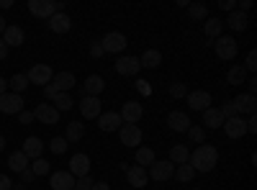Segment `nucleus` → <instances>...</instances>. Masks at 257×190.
<instances>
[{"mask_svg":"<svg viewBox=\"0 0 257 190\" xmlns=\"http://www.w3.org/2000/svg\"><path fill=\"white\" fill-rule=\"evenodd\" d=\"M219 8L231 13V11H237V0H219Z\"/></svg>","mask_w":257,"mask_h":190,"instance_id":"nucleus-47","label":"nucleus"},{"mask_svg":"<svg viewBox=\"0 0 257 190\" xmlns=\"http://www.w3.org/2000/svg\"><path fill=\"white\" fill-rule=\"evenodd\" d=\"M6 57H8V47H6V41L0 39V62H3Z\"/></svg>","mask_w":257,"mask_h":190,"instance_id":"nucleus-52","label":"nucleus"},{"mask_svg":"<svg viewBox=\"0 0 257 190\" xmlns=\"http://www.w3.org/2000/svg\"><path fill=\"white\" fill-rule=\"evenodd\" d=\"M247 24H249V18H247L244 13H239V11H231V13L226 16V21H224V26H229L231 31H244Z\"/></svg>","mask_w":257,"mask_h":190,"instance_id":"nucleus-28","label":"nucleus"},{"mask_svg":"<svg viewBox=\"0 0 257 190\" xmlns=\"http://www.w3.org/2000/svg\"><path fill=\"white\" fill-rule=\"evenodd\" d=\"M147 175H149V180H155V182H165V180H173V175H175V164L170 162V159H155L152 164L147 167Z\"/></svg>","mask_w":257,"mask_h":190,"instance_id":"nucleus-2","label":"nucleus"},{"mask_svg":"<svg viewBox=\"0 0 257 190\" xmlns=\"http://www.w3.org/2000/svg\"><path fill=\"white\" fill-rule=\"evenodd\" d=\"M82 90L85 95H93V98H100V93L105 90V80L100 75H90L88 80L82 82Z\"/></svg>","mask_w":257,"mask_h":190,"instance_id":"nucleus-24","label":"nucleus"},{"mask_svg":"<svg viewBox=\"0 0 257 190\" xmlns=\"http://www.w3.org/2000/svg\"><path fill=\"white\" fill-rule=\"evenodd\" d=\"M219 111H221L224 121H229V118H234V116H239V113H237V108H234V103H231V100H229V103H224Z\"/></svg>","mask_w":257,"mask_h":190,"instance_id":"nucleus-43","label":"nucleus"},{"mask_svg":"<svg viewBox=\"0 0 257 190\" xmlns=\"http://www.w3.org/2000/svg\"><path fill=\"white\" fill-rule=\"evenodd\" d=\"M188 164L196 172H211L213 167L219 164V149L211 144H201V146H196V152H190Z\"/></svg>","mask_w":257,"mask_h":190,"instance_id":"nucleus-1","label":"nucleus"},{"mask_svg":"<svg viewBox=\"0 0 257 190\" xmlns=\"http://www.w3.org/2000/svg\"><path fill=\"white\" fill-rule=\"evenodd\" d=\"M54 108L59 111V113H64V111H70L72 105H75V100H72V95L70 93H57V98H54Z\"/></svg>","mask_w":257,"mask_h":190,"instance_id":"nucleus-36","label":"nucleus"},{"mask_svg":"<svg viewBox=\"0 0 257 190\" xmlns=\"http://www.w3.org/2000/svg\"><path fill=\"white\" fill-rule=\"evenodd\" d=\"M52 85L57 88V93H70L77 85V80L72 72H57V77H52Z\"/></svg>","mask_w":257,"mask_h":190,"instance_id":"nucleus-22","label":"nucleus"},{"mask_svg":"<svg viewBox=\"0 0 257 190\" xmlns=\"http://www.w3.org/2000/svg\"><path fill=\"white\" fill-rule=\"evenodd\" d=\"M170 95H173V98H185L188 95L185 82H173V85H170Z\"/></svg>","mask_w":257,"mask_h":190,"instance_id":"nucleus-42","label":"nucleus"},{"mask_svg":"<svg viewBox=\"0 0 257 190\" xmlns=\"http://www.w3.org/2000/svg\"><path fill=\"white\" fill-rule=\"evenodd\" d=\"M142 70V65H139V57H118V62H116V72L118 75H123V77H134L137 72Z\"/></svg>","mask_w":257,"mask_h":190,"instance_id":"nucleus-16","label":"nucleus"},{"mask_svg":"<svg viewBox=\"0 0 257 190\" xmlns=\"http://www.w3.org/2000/svg\"><path fill=\"white\" fill-rule=\"evenodd\" d=\"M211 47L216 49L219 59H224V62L234 59V57H237V52H239V47H237V39H234V36H226V34H221V36H219L216 41H213Z\"/></svg>","mask_w":257,"mask_h":190,"instance_id":"nucleus-3","label":"nucleus"},{"mask_svg":"<svg viewBox=\"0 0 257 190\" xmlns=\"http://www.w3.org/2000/svg\"><path fill=\"white\" fill-rule=\"evenodd\" d=\"M139 65L147 67V70H157L162 65V52L160 49H147L142 57H139Z\"/></svg>","mask_w":257,"mask_h":190,"instance_id":"nucleus-26","label":"nucleus"},{"mask_svg":"<svg viewBox=\"0 0 257 190\" xmlns=\"http://www.w3.org/2000/svg\"><path fill=\"white\" fill-rule=\"evenodd\" d=\"M167 126H170V131H178V134H188L190 129V116L183 113V111H173V113H167Z\"/></svg>","mask_w":257,"mask_h":190,"instance_id":"nucleus-14","label":"nucleus"},{"mask_svg":"<svg viewBox=\"0 0 257 190\" xmlns=\"http://www.w3.org/2000/svg\"><path fill=\"white\" fill-rule=\"evenodd\" d=\"M18 121L24 123V126H29V123L34 121V111H21V113H18Z\"/></svg>","mask_w":257,"mask_h":190,"instance_id":"nucleus-48","label":"nucleus"},{"mask_svg":"<svg viewBox=\"0 0 257 190\" xmlns=\"http://www.w3.org/2000/svg\"><path fill=\"white\" fill-rule=\"evenodd\" d=\"M242 67H244L247 72H254V70H257V52H254V49H252V52L247 54V62H244Z\"/></svg>","mask_w":257,"mask_h":190,"instance_id":"nucleus-44","label":"nucleus"},{"mask_svg":"<svg viewBox=\"0 0 257 190\" xmlns=\"http://www.w3.org/2000/svg\"><path fill=\"white\" fill-rule=\"evenodd\" d=\"M100 44H103V52L105 54H121L128 44V39L121 34V31H111V34H105L100 39Z\"/></svg>","mask_w":257,"mask_h":190,"instance_id":"nucleus-5","label":"nucleus"},{"mask_svg":"<svg viewBox=\"0 0 257 190\" xmlns=\"http://www.w3.org/2000/svg\"><path fill=\"white\" fill-rule=\"evenodd\" d=\"M254 82H257V80H247V85H249V95H254V88H257Z\"/></svg>","mask_w":257,"mask_h":190,"instance_id":"nucleus-56","label":"nucleus"},{"mask_svg":"<svg viewBox=\"0 0 257 190\" xmlns=\"http://www.w3.org/2000/svg\"><path fill=\"white\" fill-rule=\"evenodd\" d=\"M185 100H188V108L190 111L203 113V111L211 108V93H206V90H188Z\"/></svg>","mask_w":257,"mask_h":190,"instance_id":"nucleus-6","label":"nucleus"},{"mask_svg":"<svg viewBox=\"0 0 257 190\" xmlns=\"http://www.w3.org/2000/svg\"><path fill=\"white\" fill-rule=\"evenodd\" d=\"M8 88H11V93H16V95H21L26 88H29V77H26V72H18V75H13L11 80H8Z\"/></svg>","mask_w":257,"mask_h":190,"instance_id":"nucleus-31","label":"nucleus"},{"mask_svg":"<svg viewBox=\"0 0 257 190\" xmlns=\"http://www.w3.org/2000/svg\"><path fill=\"white\" fill-rule=\"evenodd\" d=\"M3 93H8V80L0 77V95H3Z\"/></svg>","mask_w":257,"mask_h":190,"instance_id":"nucleus-55","label":"nucleus"},{"mask_svg":"<svg viewBox=\"0 0 257 190\" xmlns=\"http://www.w3.org/2000/svg\"><path fill=\"white\" fill-rule=\"evenodd\" d=\"M231 103H234V108H237V113H239V116H244V113L254 116V111H257V100H254V95H249V93L237 95Z\"/></svg>","mask_w":257,"mask_h":190,"instance_id":"nucleus-19","label":"nucleus"},{"mask_svg":"<svg viewBox=\"0 0 257 190\" xmlns=\"http://www.w3.org/2000/svg\"><path fill=\"white\" fill-rule=\"evenodd\" d=\"M82 136H85V123H77V121L67 123V134H64L67 144H75V141H80Z\"/></svg>","mask_w":257,"mask_h":190,"instance_id":"nucleus-33","label":"nucleus"},{"mask_svg":"<svg viewBox=\"0 0 257 190\" xmlns=\"http://www.w3.org/2000/svg\"><path fill=\"white\" fill-rule=\"evenodd\" d=\"M34 118L41 121L44 126H54V123H59V111L54 108L52 103H39L34 108Z\"/></svg>","mask_w":257,"mask_h":190,"instance_id":"nucleus-8","label":"nucleus"},{"mask_svg":"<svg viewBox=\"0 0 257 190\" xmlns=\"http://www.w3.org/2000/svg\"><path fill=\"white\" fill-rule=\"evenodd\" d=\"M77 105H80L82 118H88V121H93V118H98V116L103 113V103H100V98H93V95H85Z\"/></svg>","mask_w":257,"mask_h":190,"instance_id":"nucleus-9","label":"nucleus"},{"mask_svg":"<svg viewBox=\"0 0 257 190\" xmlns=\"http://www.w3.org/2000/svg\"><path fill=\"white\" fill-rule=\"evenodd\" d=\"M118 116H121L123 123H139L142 116H144V108H142V103H139V100H126V103L121 105Z\"/></svg>","mask_w":257,"mask_h":190,"instance_id":"nucleus-7","label":"nucleus"},{"mask_svg":"<svg viewBox=\"0 0 257 190\" xmlns=\"http://www.w3.org/2000/svg\"><path fill=\"white\" fill-rule=\"evenodd\" d=\"M247 134H257V118L254 116L247 118Z\"/></svg>","mask_w":257,"mask_h":190,"instance_id":"nucleus-50","label":"nucleus"},{"mask_svg":"<svg viewBox=\"0 0 257 190\" xmlns=\"http://www.w3.org/2000/svg\"><path fill=\"white\" fill-rule=\"evenodd\" d=\"M103 54H105V52H103V44H100V41L95 39L93 44H90V57H93V59H100Z\"/></svg>","mask_w":257,"mask_h":190,"instance_id":"nucleus-46","label":"nucleus"},{"mask_svg":"<svg viewBox=\"0 0 257 190\" xmlns=\"http://www.w3.org/2000/svg\"><path fill=\"white\" fill-rule=\"evenodd\" d=\"M49 29H52L54 34H67V31L72 29V18H70L67 13H54V16L49 18Z\"/></svg>","mask_w":257,"mask_h":190,"instance_id":"nucleus-25","label":"nucleus"},{"mask_svg":"<svg viewBox=\"0 0 257 190\" xmlns=\"http://www.w3.org/2000/svg\"><path fill=\"white\" fill-rule=\"evenodd\" d=\"M3 149H6V136L0 134V152H3Z\"/></svg>","mask_w":257,"mask_h":190,"instance_id":"nucleus-59","label":"nucleus"},{"mask_svg":"<svg viewBox=\"0 0 257 190\" xmlns=\"http://www.w3.org/2000/svg\"><path fill=\"white\" fill-rule=\"evenodd\" d=\"M95 182H93V177L90 175H85V177H77V182H75V187L77 190H90Z\"/></svg>","mask_w":257,"mask_h":190,"instance_id":"nucleus-45","label":"nucleus"},{"mask_svg":"<svg viewBox=\"0 0 257 190\" xmlns=\"http://www.w3.org/2000/svg\"><path fill=\"white\" fill-rule=\"evenodd\" d=\"M29 11L36 18H52L54 16V0H29Z\"/></svg>","mask_w":257,"mask_h":190,"instance_id":"nucleus-20","label":"nucleus"},{"mask_svg":"<svg viewBox=\"0 0 257 190\" xmlns=\"http://www.w3.org/2000/svg\"><path fill=\"white\" fill-rule=\"evenodd\" d=\"M221 126H224V116L219 108L211 105L208 111H203V129H221Z\"/></svg>","mask_w":257,"mask_h":190,"instance_id":"nucleus-27","label":"nucleus"},{"mask_svg":"<svg viewBox=\"0 0 257 190\" xmlns=\"http://www.w3.org/2000/svg\"><path fill=\"white\" fill-rule=\"evenodd\" d=\"M26 77H29V85H31V82H34V85H49L52 77H54V72H52L49 65H34V67L26 72Z\"/></svg>","mask_w":257,"mask_h":190,"instance_id":"nucleus-12","label":"nucleus"},{"mask_svg":"<svg viewBox=\"0 0 257 190\" xmlns=\"http://www.w3.org/2000/svg\"><path fill=\"white\" fill-rule=\"evenodd\" d=\"M29 170L34 172V177H41V175H49V172H52V164H49L47 159L39 157V159H34V162L29 164Z\"/></svg>","mask_w":257,"mask_h":190,"instance_id":"nucleus-38","label":"nucleus"},{"mask_svg":"<svg viewBox=\"0 0 257 190\" xmlns=\"http://www.w3.org/2000/svg\"><path fill=\"white\" fill-rule=\"evenodd\" d=\"M75 180L77 177H85V175H90V157L88 154H82V152H77V154H72V159H70V170H67Z\"/></svg>","mask_w":257,"mask_h":190,"instance_id":"nucleus-10","label":"nucleus"},{"mask_svg":"<svg viewBox=\"0 0 257 190\" xmlns=\"http://www.w3.org/2000/svg\"><path fill=\"white\" fill-rule=\"evenodd\" d=\"M72 190H77V187H72Z\"/></svg>","mask_w":257,"mask_h":190,"instance_id":"nucleus-60","label":"nucleus"},{"mask_svg":"<svg viewBox=\"0 0 257 190\" xmlns=\"http://www.w3.org/2000/svg\"><path fill=\"white\" fill-rule=\"evenodd\" d=\"M67 139H64V136H54L52 141H49V149H52V154H64V152H67Z\"/></svg>","mask_w":257,"mask_h":190,"instance_id":"nucleus-41","label":"nucleus"},{"mask_svg":"<svg viewBox=\"0 0 257 190\" xmlns=\"http://www.w3.org/2000/svg\"><path fill=\"white\" fill-rule=\"evenodd\" d=\"M44 98H49V100L57 98V88L52 85V82H49V85H44Z\"/></svg>","mask_w":257,"mask_h":190,"instance_id":"nucleus-49","label":"nucleus"},{"mask_svg":"<svg viewBox=\"0 0 257 190\" xmlns=\"http://www.w3.org/2000/svg\"><path fill=\"white\" fill-rule=\"evenodd\" d=\"M21 152L29 157V162H34V159L41 157V152H44V141H41L39 136H29V139L24 141V149H21Z\"/></svg>","mask_w":257,"mask_h":190,"instance_id":"nucleus-23","label":"nucleus"},{"mask_svg":"<svg viewBox=\"0 0 257 190\" xmlns=\"http://www.w3.org/2000/svg\"><path fill=\"white\" fill-rule=\"evenodd\" d=\"M226 80H229V85H242V82H247V70L242 65H234V67H229Z\"/></svg>","mask_w":257,"mask_h":190,"instance_id":"nucleus-34","label":"nucleus"},{"mask_svg":"<svg viewBox=\"0 0 257 190\" xmlns=\"http://www.w3.org/2000/svg\"><path fill=\"white\" fill-rule=\"evenodd\" d=\"M134 162H137L139 167H144V170H147V167L155 162V152L149 149V146H139L137 154H134Z\"/></svg>","mask_w":257,"mask_h":190,"instance_id":"nucleus-35","label":"nucleus"},{"mask_svg":"<svg viewBox=\"0 0 257 190\" xmlns=\"http://www.w3.org/2000/svg\"><path fill=\"white\" fill-rule=\"evenodd\" d=\"M178 182H190L193 177H196V170H193L190 164H178L175 167V175H173Z\"/></svg>","mask_w":257,"mask_h":190,"instance_id":"nucleus-39","label":"nucleus"},{"mask_svg":"<svg viewBox=\"0 0 257 190\" xmlns=\"http://www.w3.org/2000/svg\"><path fill=\"white\" fill-rule=\"evenodd\" d=\"M75 182H77V180H75L67 170H59V172H52V175H49V185H52V190H72Z\"/></svg>","mask_w":257,"mask_h":190,"instance_id":"nucleus-17","label":"nucleus"},{"mask_svg":"<svg viewBox=\"0 0 257 190\" xmlns=\"http://www.w3.org/2000/svg\"><path fill=\"white\" fill-rule=\"evenodd\" d=\"M188 157H190V152H188V146H183V144H175L173 149H170V162H173L175 167L178 164H188Z\"/></svg>","mask_w":257,"mask_h":190,"instance_id":"nucleus-32","label":"nucleus"},{"mask_svg":"<svg viewBox=\"0 0 257 190\" xmlns=\"http://www.w3.org/2000/svg\"><path fill=\"white\" fill-rule=\"evenodd\" d=\"M90 190H111V185H108V182H95Z\"/></svg>","mask_w":257,"mask_h":190,"instance_id":"nucleus-54","label":"nucleus"},{"mask_svg":"<svg viewBox=\"0 0 257 190\" xmlns=\"http://www.w3.org/2000/svg\"><path fill=\"white\" fill-rule=\"evenodd\" d=\"M0 39L6 41L8 49H11V47H21V44L26 41V31L13 24V26H6V31H3V36H0Z\"/></svg>","mask_w":257,"mask_h":190,"instance_id":"nucleus-18","label":"nucleus"},{"mask_svg":"<svg viewBox=\"0 0 257 190\" xmlns=\"http://www.w3.org/2000/svg\"><path fill=\"white\" fill-rule=\"evenodd\" d=\"M126 180H128V185H132V187H144V185L149 182V175H147L144 167H139V164H128Z\"/></svg>","mask_w":257,"mask_h":190,"instance_id":"nucleus-21","label":"nucleus"},{"mask_svg":"<svg viewBox=\"0 0 257 190\" xmlns=\"http://www.w3.org/2000/svg\"><path fill=\"white\" fill-rule=\"evenodd\" d=\"M8 167H11V170L13 172H24V170H29V157L24 154V152H13L11 157H8Z\"/></svg>","mask_w":257,"mask_h":190,"instance_id":"nucleus-30","label":"nucleus"},{"mask_svg":"<svg viewBox=\"0 0 257 190\" xmlns=\"http://www.w3.org/2000/svg\"><path fill=\"white\" fill-rule=\"evenodd\" d=\"M11 185H13V182H11L8 175H0V190H13Z\"/></svg>","mask_w":257,"mask_h":190,"instance_id":"nucleus-51","label":"nucleus"},{"mask_svg":"<svg viewBox=\"0 0 257 190\" xmlns=\"http://www.w3.org/2000/svg\"><path fill=\"white\" fill-rule=\"evenodd\" d=\"M188 139L201 146L206 141V129H203V126H190V129H188Z\"/></svg>","mask_w":257,"mask_h":190,"instance_id":"nucleus-40","label":"nucleus"},{"mask_svg":"<svg viewBox=\"0 0 257 190\" xmlns=\"http://www.w3.org/2000/svg\"><path fill=\"white\" fill-rule=\"evenodd\" d=\"M188 16L193 21H206L208 18V6H203V3H188Z\"/></svg>","mask_w":257,"mask_h":190,"instance_id":"nucleus-37","label":"nucleus"},{"mask_svg":"<svg viewBox=\"0 0 257 190\" xmlns=\"http://www.w3.org/2000/svg\"><path fill=\"white\" fill-rule=\"evenodd\" d=\"M121 126H123V121H121L118 111H108V113H100V116H98V129H100V131H105V134L118 131Z\"/></svg>","mask_w":257,"mask_h":190,"instance_id":"nucleus-15","label":"nucleus"},{"mask_svg":"<svg viewBox=\"0 0 257 190\" xmlns=\"http://www.w3.org/2000/svg\"><path fill=\"white\" fill-rule=\"evenodd\" d=\"M224 134L229 139H242L247 134V118L244 116H234V118L224 121Z\"/></svg>","mask_w":257,"mask_h":190,"instance_id":"nucleus-13","label":"nucleus"},{"mask_svg":"<svg viewBox=\"0 0 257 190\" xmlns=\"http://www.w3.org/2000/svg\"><path fill=\"white\" fill-rule=\"evenodd\" d=\"M21 180H24V182H31V180H34V172H31V170H24V172H21Z\"/></svg>","mask_w":257,"mask_h":190,"instance_id":"nucleus-53","label":"nucleus"},{"mask_svg":"<svg viewBox=\"0 0 257 190\" xmlns=\"http://www.w3.org/2000/svg\"><path fill=\"white\" fill-rule=\"evenodd\" d=\"M13 3H11V0H0V8H11Z\"/></svg>","mask_w":257,"mask_h":190,"instance_id":"nucleus-58","label":"nucleus"},{"mask_svg":"<svg viewBox=\"0 0 257 190\" xmlns=\"http://www.w3.org/2000/svg\"><path fill=\"white\" fill-rule=\"evenodd\" d=\"M118 136H121V144L128 146V149H139V144H142V129H139V123H123L121 129H118Z\"/></svg>","mask_w":257,"mask_h":190,"instance_id":"nucleus-4","label":"nucleus"},{"mask_svg":"<svg viewBox=\"0 0 257 190\" xmlns=\"http://www.w3.org/2000/svg\"><path fill=\"white\" fill-rule=\"evenodd\" d=\"M221 29H224V21H221V18H206V24H203V34L211 39V44L221 36Z\"/></svg>","mask_w":257,"mask_h":190,"instance_id":"nucleus-29","label":"nucleus"},{"mask_svg":"<svg viewBox=\"0 0 257 190\" xmlns=\"http://www.w3.org/2000/svg\"><path fill=\"white\" fill-rule=\"evenodd\" d=\"M6 26H8V24H6V18H3V16H0V36H3V31H6Z\"/></svg>","mask_w":257,"mask_h":190,"instance_id":"nucleus-57","label":"nucleus"},{"mask_svg":"<svg viewBox=\"0 0 257 190\" xmlns=\"http://www.w3.org/2000/svg\"><path fill=\"white\" fill-rule=\"evenodd\" d=\"M0 111H3L6 116H13V113H21L24 111V98L16 95V93H3L0 95Z\"/></svg>","mask_w":257,"mask_h":190,"instance_id":"nucleus-11","label":"nucleus"}]
</instances>
